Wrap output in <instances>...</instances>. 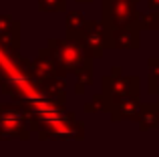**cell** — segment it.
<instances>
[{"mask_svg":"<svg viewBox=\"0 0 159 157\" xmlns=\"http://www.w3.org/2000/svg\"><path fill=\"white\" fill-rule=\"evenodd\" d=\"M73 34H77L87 56L93 61L103 59V55L111 48V32L105 28L101 20H87L85 28L81 32H73Z\"/></svg>","mask_w":159,"mask_h":157,"instance_id":"2","label":"cell"},{"mask_svg":"<svg viewBox=\"0 0 159 157\" xmlns=\"http://www.w3.org/2000/svg\"><path fill=\"white\" fill-rule=\"evenodd\" d=\"M103 85V95L111 103L119 101L123 97H139V85L141 78L137 75H123L121 67H113L111 73L101 78Z\"/></svg>","mask_w":159,"mask_h":157,"instance_id":"3","label":"cell"},{"mask_svg":"<svg viewBox=\"0 0 159 157\" xmlns=\"http://www.w3.org/2000/svg\"><path fill=\"white\" fill-rule=\"evenodd\" d=\"M85 111L87 113H93V111H111V101L103 93H99L85 105Z\"/></svg>","mask_w":159,"mask_h":157,"instance_id":"14","label":"cell"},{"mask_svg":"<svg viewBox=\"0 0 159 157\" xmlns=\"http://www.w3.org/2000/svg\"><path fill=\"white\" fill-rule=\"evenodd\" d=\"M87 20H85V14L79 10H69L66 12V18H65V28L66 32H81L85 28Z\"/></svg>","mask_w":159,"mask_h":157,"instance_id":"12","label":"cell"},{"mask_svg":"<svg viewBox=\"0 0 159 157\" xmlns=\"http://www.w3.org/2000/svg\"><path fill=\"white\" fill-rule=\"evenodd\" d=\"M137 4H139V0H103L101 22L105 24L109 32L129 26L137 18Z\"/></svg>","mask_w":159,"mask_h":157,"instance_id":"4","label":"cell"},{"mask_svg":"<svg viewBox=\"0 0 159 157\" xmlns=\"http://www.w3.org/2000/svg\"><path fill=\"white\" fill-rule=\"evenodd\" d=\"M141 30L135 22L129 26L117 28L111 32V48H119V51H137L141 47Z\"/></svg>","mask_w":159,"mask_h":157,"instance_id":"7","label":"cell"},{"mask_svg":"<svg viewBox=\"0 0 159 157\" xmlns=\"http://www.w3.org/2000/svg\"><path fill=\"white\" fill-rule=\"evenodd\" d=\"M75 75H77V87H75V91H77L79 95L85 93L87 85H91L93 83V61H89V63H85L83 67L75 69Z\"/></svg>","mask_w":159,"mask_h":157,"instance_id":"10","label":"cell"},{"mask_svg":"<svg viewBox=\"0 0 159 157\" xmlns=\"http://www.w3.org/2000/svg\"><path fill=\"white\" fill-rule=\"evenodd\" d=\"M149 78H147V91L151 95H159V56H151L147 61Z\"/></svg>","mask_w":159,"mask_h":157,"instance_id":"11","label":"cell"},{"mask_svg":"<svg viewBox=\"0 0 159 157\" xmlns=\"http://www.w3.org/2000/svg\"><path fill=\"white\" fill-rule=\"evenodd\" d=\"M39 10L40 12H65L66 0H39Z\"/></svg>","mask_w":159,"mask_h":157,"instance_id":"15","label":"cell"},{"mask_svg":"<svg viewBox=\"0 0 159 157\" xmlns=\"http://www.w3.org/2000/svg\"><path fill=\"white\" fill-rule=\"evenodd\" d=\"M135 24L139 26V30H159V12H149V14L137 12Z\"/></svg>","mask_w":159,"mask_h":157,"instance_id":"13","label":"cell"},{"mask_svg":"<svg viewBox=\"0 0 159 157\" xmlns=\"http://www.w3.org/2000/svg\"><path fill=\"white\" fill-rule=\"evenodd\" d=\"M77 4H89V2H93V0H75Z\"/></svg>","mask_w":159,"mask_h":157,"instance_id":"17","label":"cell"},{"mask_svg":"<svg viewBox=\"0 0 159 157\" xmlns=\"http://www.w3.org/2000/svg\"><path fill=\"white\" fill-rule=\"evenodd\" d=\"M30 75L34 77V81L39 85H43L51 78H65L66 73H62L58 69V65L54 63V59L48 55L47 48H40L39 55L30 61Z\"/></svg>","mask_w":159,"mask_h":157,"instance_id":"5","label":"cell"},{"mask_svg":"<svg viewBox=\"0 0 159 157\" xmlns=\"http://www.w3.org/2000/svg\"><path fill=\"white\" fill-rule=\"evenodd\" d=\"M47 51L54 59V63L58 65V69L62 73L75 71V69L83 67L85 63L93 61V59L87 56L83 44L79 43L77 34H73V32H66L65 38H48Z\"/></svg>","mask_w":159,"mask_h":157,"instance_id":"1","label":"cell"},{"mask_svg":"<svg viewBox=\"0 0 159 157\" xmlns=\"http://www.w3.org/2000/svg\"><path fill=\"white\" fill-rule=\"evenodd\" d=\"M147 6L151 12H159V0H147Z\"/></svg>","mask_w":159,"mask_h":157,"instance_id":"16","label":"cell"},{"mask_svg":"<svg viewBox=\"0 0 159 157\" xmlns=\"http://www.w3.org/2000/svg\"><path fill=\"white\" fill-rule=\"evenodd\" d=\"M0 48L10 55L20 51V22L10 14H0Z\"/></svg>","mask_w":159,"mask_h":157,"instance_id":"6","label":"cell"},{"mask_svg":"<svg viewBox=\"0 0 159 157\" xmlns=\"http://www.w3.org/2000/svg\"><path fill=\"white\" fill-rule=\"evenodd\" d=\"M141 101L139 97H123L119 101L111 103V117L113 121H121V119H131V121H137L139 119V113H141Z\"/></svg>","mask_w":159,"mask_h":157,"instance_id":"8","label":"cell"},{"mask_svg":"<svg viewBox=\"0 0 159 157\" xmlns=\"http://www.w3.org/2000/svg\"><path fill=\"white\" fill-rule=\"evenodd\" d=\"M139 125L141 129H151V127L159 125V107L157 103H147V105L141 107V113H139Z\"/></svg>","mask_w":159,"mask_h":157,"instance_id":"9","label":"cell"}]
</instances>
